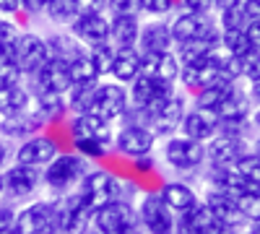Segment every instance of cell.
<instances>
[{
  "label": "cell",
  "mask_w": 260,
  "mask_h": 234,
  "mask_svg": "<svg viewBox=\"0 0 260 234\" xmlns=\"http://www.w3.org/2000/svg\"><path fill=\"white\" fill-rule=\"evenodd\" d=\"M86 234H99V231H91V229H89V231H86Z\"/></svg>",
  "instance_id": "91938a15"
},
{
  "label": "cell",
  "mask_w": 260,
  "mask_h": 234,
  "mask_svg": "<svg viewBox=\"0 0 260 234\" xmlns=\"http://www.w3.org/2000/svg\"><path fill=\"white\" fill-rule=\"evenodd\" d=\"M138 37H141L138 16H112L110 18V45L115 50L138 47Z\"/></svg>",
  "instance_id": "603a6c76"
},
{
  "label": "cell",
  "mask_w": 260,
  "mask_h": 234,
  "mask_svg": "<svg viewBox=\"0 0 260 234\" xmlns=\"http://www.w3.org/2000/svg\"><path fill=\"white\" fill-rule=\"evenodd\" d=\"M175 0H141V13H148V16H164L172 11Z\"/></svg>",
  "instance_id": "7bdbcfd3"
},
{
  "label": "cell",
  "mask_w": 260,
  "mask_h": 234,
  "mask_svg": "<svg viewBox=\"0 0 260 234\" xmlns=\"http://www.w3.org/2000/svg\"><path fill=\"white\" fill-rule=\"evenodd\" d=\"M250 96L260 104V81H255V83H250Z\"/></svg>",
  "instance_id": "db71d44e"
},
{
  "label": "cell",
  "mask_w": 260,
  "mask_h": 234,
  "mask_svg": "<svg viewBox=\"0 0 260 234\" xmlns=\"http://www.w3.org/2000/svg\"><path fill=\"white\" fill-rule=\"evenodd\" d=\"M221 78H232L226 71H221L219 65H213L208 60H192V62H180V81L187 89L201 91L211 83L221 81Z\"/></svg>",
  "instance_id": "d6986e66"
},
{
  "label": "cell",
  "mask_w": 260,
  "mask_h": 234,
  "mask_svg": "<svg viewBox=\"0 0 260 234\" xmlns=\"http://www.w3.org/2000/svg\"><path fill=\"white\" fill-rule=\"evenodd\" d=\"M234 86H237V81H234V78H221V81L211 83V86H206V89H201V91H195V107L216 112V110L221 107V102L229 96V91H232Z\"/></svg>",
  "instance_id": "4dcf8cb0"
},
{
  "label": "cell",
  "mask_w": 260,
  "mask_h": 234,
  "mask_svg": "<svg viewBox=\"0 0 260 234\" xmlns=\"http://www.w3.org/2000/svg\"><path fill=\"white\" fill-rule=\"evenodd\" d=\"M115 146L120 154L130 159H141V156H151L156 146V136L146 125H122L115 133Z\"/></svg>",
  "instance_id": "4fadbf2b"
},
{
  "label": "cell",
  "mask_w": 260,
  "mask_h": 234,
  "mask_svg": "<svg viewBox=\"0 0 260 234\" xmlns=\"http://www.w3.org/2000/svg\"><path fill=\"white\" fill-rule=\"evenodd\" d=\"M21 11V0H0V13H16Z\"/></svg>",
  "instance_id": "f907efd6"
},
{
  "label": "cell",
  "mask_w": 260,
  "mask_h": 234,
  "mask_svg": "<svg viewBox=\"0 0 260 234\" xmlns=\"http://www.w3.org/2000/svg\"><path fill=\"white\" fill-rule=\"evenodd\" d=\"M138 226V211L130 200H112L91 214V231L99 234H130Z\"/></svg>",
  "instance_id": "5b68a950"
},
{
  "label": "cell",
  "mask_w": 260,
  "mask_h": 234,
  "mask_svg": "<svg viewBox=\"0 0 260 234\" xmlns=\"http://www.w3.org/2000/svg\"><path fill=\"white\" fill-rule=\"evenodd\" d=\"M24 73H21L13 47H3L0 50V86H18Z\"/></svg>",
  "instance_id": "836d02e7"
},
{
  "label": "cell",
  "mask_w": 260,
  "mask_h": 234,
  "mask_svg": "<svg viewBox=\"0 0 260 234\" xmlns=\"http://www.w3.org/2000/svg\"><path fill=\"white\" fill-rule=\"evenodd\" d=\"M164 161L177 172H195L206 164V143L185 136H172L164 143Z\"/></svg>",
  "instance_id": "52a82bcc"
},
{
  "label": "cell",
  "mask_w": 260,
  "mask_h": 234,
  "mask_svg": "<svg viewBox=\"0 0 260 234\" xmlns=\"http://www.w3.org/2000/svg\"><path fill=\"white\" fill-rule=\"evenodd\" d=\"M0 234H18V231H16V229L11 226V229H6V231H0Z\"/></svg>",
  "instance_id": "680465c9"
},
{
  "label": "cell",
  "mask_w": 260,
  "mask_h": 234,
  "mask_svg": "<svg viewBox=\"0 0 260 234\" xmlns=\"http://www.w3.org/2000/svg\"><path fill=\"white\" fill-rule=\"evenodd\" d=\"M216 115H219V120H250V96L234 86L221 102V107L216 110Z\"/></svg>",
  "instance_id": "1f68e13d"
},
{
  "label": "cell",
  "mask_w": 260,
  "mask_h": 234,
  "mask_svg": "<svg viewBox=\"0 0 260 234\" xmlns=\"http://www.w3.org/2000/svg\"><path fill=\"white\" fill-rule=\"evenodd\" d=\"M221 45H224L234 57H242V55L252 52L250 39L245 37V31H242V29H237V31H221Z\"/></svg>",
  "instance_id": "f35d334b"
},
{
  "label": "cell",
  "mask_w": 260,
  "mask_h": 234,
  "mask_svg": "<svg viewBox=\"0 0 260 234\" xmlns=\"http://www.w3.org/2000/svg\"><path fill=\"white\" fill-rule=\"evenodd\" d=\"M8 156H11V151H8V143H6V141H0V172H3V166H6Z\"/></svg>",
  "instance_id": "f5cc1de1"
},
{
  "label": "cell",
  "mask_w": 260,
  "mask_h": 234,
  "mask_svg": "<svg viewBox=\"0 0 260 234\" xmlns=\"http://www.w3.org/2000/svg\"><path fill=\"white\" fill-rule=\"evenodd\" d=\"M86 175H89V159H83L76 151L73 154H57L42 169V185H47L57 195H65L73 187H78Z\"/></svg>",
  "instance_id": "7a4b0ae2"
},
{
  "label": "cell",
  "mask_w": 260,
  "mask_h": 234,
  "mask_svg": "<svg viewBox=\"0 0 260 234\" xmlns=\"http://www.w3.org/2000/svg\"><path fill=\"white\" fill-rule=\"evenodd\" d=\"M252 154H257V156H260V138L252 143Z\"/></svg>",
  "instance_id": "11a10c76"
},
{
  "label": "cell",
  "mask_w": 260,
  "mask_h": 234,
  "mask_svg": "<svg viewBox=\"0 0 260 234\" xmlns=\"http://www.w3.org/2000/svg\"><path fill=\"white\" fill-rule=\"evenodd\" d=\"M237 29H245V16L240 8H229L221 11L219 16V31H237Z\"/></svg>",
  "instance_id": "60d3db41"
},
{
  "label": "cell",
  "mask_w": 260,
  "mask_h": 234,
  "mask_svg": "<svg viewBox=\"0 0 260 234\" xmlns=\"http://www.w3.org/2000/svg\"><path fill=\"white\" fill-rule=\"evenodd\" d=\"M240 11L245 16V24L247 21H260V0H242Z\"/></svg>",
  "instance_id": "f6af8a7d"
},
{
  "label": "cell",
  "mask_w": 260,
  "mask_h": 234,
  "mask_svg": "<svg viewBox=\"0 0 260 234\" xmlns=\"http://www.w3.org/2000/svg\"><path fill=\"white\" fill-rule=\"evenodd\" d=\"M136 211H138V224L148 234H175L177 216L159 193H146Z\"/></svg>",
  "instance_id": "8992f818"
},
{
  "label": "cell",
  "mask_w": 260,
  "mask_h": 234,
  "mask_svg": "<svg viewBox=\"0 0 260 234\" xmlns=\"http://www.w3.org/2000/svg\"><path fill=\"white\" fill-rule=\"evenodd\" d=\"M42 125H45V120L34 110H29V112L11 115V117L0 120V136L3 138H31L42 130Z\"/></svg>",
  "instance_id": "d4e9b609"
},
{
  "label": "cell",
  "mask_w": 260,
  "mask_h": 234,
  "mask_svg": "<svg viewBox=\"0 0 260 234\" xmlns=\"http://www.w3.org/2000/svg\"><path fill=\"white\" fill-rule=\"evenodd\" d=\"M130 234H148V231H146V229H143V226H141V224H138V226H136V229H133V231H130Z\"/></svg>",
  "instance_id": "9f6ffc18"
},
{
  "label": "cell",
  "mask_w": 260,
  "mask_h": 234,
  "mask_svg": "<svg viewBox=\"0 0 260 234\" xmlns=\"http://www.w3.org/2000/svg\"><path fill=\"white\" fill-rule=\"evenodd\" d=\"M182 6H185V11H190V13H211L213 0H182Z\"/></svg>",
  "instance_id": "bcb514c9"
},
{
  "label": "cell",
  "mask_w": 260,
  "mask_h": 234,
  "mask_svg": "<svg viewBox=\"0 0 260 234\" xmlns=\"http://www.w3.org/2000/svg\"><path fill=\"white\" fill-rule=\"evenodd\" d=\"M242 0H213V8L219 11H229V8H240Z\"/></svg>",
  "instance_id": "816d5d0a"
},
{
  "label": "cell",
  "mask_w": 260,
  "mask_h": 234,
  "mask_svg": "<svg viewBox=\"0 0 260 234\" xmlns=\"http://www.w3.org/2000/svg\"><path fill=\"white\" fill-rule=\"evenodd\" d=\"M71 143L76 154L83 159H104L110 146L115 143V127L110 120L96 117L91 112L76 115L71 120Z\"/></svg>",
  "instance_id": "6da1fadb"
},
{
  "label": "cell",
  "mask_w": 260,
  "mask_h": 234,
  "mask_svg": "<svg viewBox=\"0 0 260 234\" xmlns=\"http://www.w3.org/2000/svg\"><path fill=\"white\" fill-rule=\"evenodd\" d=\"M130 104H136V107H143V110H151L156 107V104L167 102L169 96H175V86L172 83H164L159 78H151L146 73H141L133 83H130Z\"/></svg>",
  "instance_id": "7c38bea8"
},
{
  "label": "cell",
  "mask_w": 260,
  "mask_h": 234,
  "mask_svg": "<svg viewBox=\"0 0 260 234\" xmlns=\"http://www.w3.org/2000/svg\"><path fill=\"white\" fill-rule=\"evenodd\" d=\"M237 208L242 211V216L247 221H260V187H247L242 193L234 195Z\"/></svg>",
  "instance_id": "8d00e7d4"
},
{
  "label": "cell",
  "mask_w": 260,
  "mask_h": 234,
  "mask_svg": "<svg viewBox=\"0 0 260 234\" xmlns=\"http://www.w3.org/2000/svg\"><path fill=\"white\" fill-rule=\"evenodd\" d=\"M57 154H60V146L50 136L37 133V136L26 138L24 143L16 148L13 159H16V164H26V166H34V169H45Z\"/></svg>",
  "instance_id": "5bb4252c"
},
{
  "label": "cell",
  "mask_w": 260,
  "mask_h": 234,
  "mask_svg": "<svg viewBox=\"0 0 260 234\" xmlns=\"http://www.w3.org/2000/svg\"><path fill=\"white\" fill-rule=\"evenodd\" d=\"M47 6H50V0H21V8H24L26 13H31V16L47 13Z\"/></svg>",
  "instance_id": "c3c4849f"
},
{
  "label": "cell",
  "mask_w": 260,
  "mask_h": 234,
  "mask_svg": "<svg viewBox=\"0 0 260 234\" xmlns=\"http://www.w3.org/2000/svg\"><path fill=\"white\" fill-rule=\"evenodd\" d=\"M6 193V182H3V172H0V195Z\"/></svg>",
  "instance_id": "6f0895ef"
},
{
  "label": "cell",
  "mask_w": 260,
  "mask_h": 234,
  "mask_svg": "<svg viewBox=\"0 0 260 234\" xmlns=\"http://www.w3.org/2000/svg\"><path fill=\"white\" fill-rule=\"evenodd\" d=\"M13 229L18 234H57L55 219H52V203L37 200V203H29L21 211H16Z\"/></svg>",
  "instance_id": "8fae6325"
},
{
  "label": "cell",
  "mask_w": 260,
  "mask_h": 234,
  "mask_svg": "<svg viewBox=\"0 0 260 234\" xmlns=\"http://www.w3.org/2000/svg\"><path fill=\"white\" fill-rule=\"evenodd\" d=\"M169 29H172V37H175V47L177 45H185V42H192V39H201V37H208V34L219 31L208 13H190V11L180 13L169 24Z\"/></svg>",
  "instance_id": "ac0fdd59"
},
{
  "label": "cell",
  "mask_w": 260,
  "mask_h": 234,
  "mask_svg": "<svg viewBox=\"0 0 260 234\" xmlns=\"http://www.w3.org/2000/svg\"><path fill=\"white\" fill-rule=\"evenodd\" d=\"M96 86L99 83H73L65 94V102H68V112L73 115H83L89 112L91 102H94V94H96Z\"/></svg>",
  "instance_id": "d6a6232c"
},
{
  "label": "cell",
  "mask_w": 260,
  "mask_h": 234,
  "mask_svg": "<svg viewBox=\"0 0 260 234\" xmlns=\"http://www.w3.org/2000/svg\"><path fill=\"white\" fill-rule=\"evenodd\" d=\"M172 47H175V37H172L169 24L151 21V24L141 26L138 47H136L141 55H161V52H172Z\"/></svg>",
  "instance_id": "7402d4cb"
},
{
  "label": "cell",
  "mask_w": 260,
  "mask_h": 234,
  "mask_svg": "<svg viewBox=\"0 0 260 234\" xmlns=\"http://www.w3.org/2000/svg\"><path fill=\"white\" fill-rule=\"evenodd\" d=\"M71 34L89 47H99L110 42V18L104 13H78L71 21Z\"/></svg>",
  "instance_id": "9a60e30c"
},
{
  "label": "cell",
  "mask_w": 260,
  "mask_h": 234,
  "mask_svg": "<svg viewBox=\"0 0 260 234\" xmlns=\"http://www.w3.org/2000/svg\"><path fill=\"white\" fill-rule=\"evenodd\" d=\"M52 203V219L57 234H86L91 229V214L94 211L83 203L78 193L57 195Z\"/></svg>",
  "instance_id": "3957f363"
},
{
  "label": "cell",
  "mask_w": 260,
  "mask_h": 234,
  "mask_svg": "<svg viewBox=\"0 0 260 234\" xmlns=\"http://www.w3.org/2000/svg\"><path fill=\"white\" fill-rule=\"evenodd\" d=\"M115 55H117V50L110 45V42H107V45H99V47H91V50H89V57L94 60V65H96L99 76H107V73L112 71Z\"/></svg>",
  "instance_id": "ab89813d"
},
{
  "label": "cell",
  "mask_w": 260,
  "mask_h": 234,
  "mask_svg": "<svg viewBox=\"0 0 260 234\" xmlns=\"http://www.w3.org/2000/svg\"><path fill=\"white\" fill-rule=\"evenodd\" d=\"M13 55L16 62L24 76H37L45 62L50 60V50H47V39H42L39 34H29V31H21L16 45H13Z\"/></svg>",
  "instance_id": "9c48e42d"
},
{
  "label": "cell",
  "mask_w": 260,
  "mask_h": 234,
  "mask_svg": "<svg viewBox=\"0 0 260 234\" xmlns=\"http://www.w3.org/2000/svg\"><path fill=\"white\" fill-rule=\"evenodd\" d=\"M127 107H130V94H127V89L122 86V83H117V81L102 83L99 81L89 112L96 115V117H104V120L115 122L117 117H122V112Z\"/></svg>",
  "instance_id": "30bf717a"
},
{
  "label": "cell",
  "mask_w": 260,
  "mask_h": 234,
  "mask_svg": "<svg viewBox=\"0 0 260 234\" xmlns=\"http://www.w3.org/2000/svg\"><path fill=\"white\" fill-rule=\"evenodd\" d=\"M107 8L115 16H136L141 11V0H107Z\"/></svg>",
  "instance_id": "b9f144b4"
},
{
  "label": "cell",
  "mask_w": 260,
  "mask_h": 234,
  "mask_svg": "<svg viewBox=\"0 0 260 234\" xmlns=\"http://www.w3.org/2000/svg\"><path fill=\"white\" fill-rule=\"evenodd\" d=\"M71 78H73V83H99V71H96V65H94V60L89 57V52L86 55H81L78 60H73L71 62Z\"/></svg>",
  "instance_id": "d590c367"
},
{
  "label": "cell",
  "mask_w": 260,
  "mask_h": 234,
  "mask_svg": "<svg viewBox=\"0 0 260 234\" xmlns=\"http://www.w3.org/2000/svg\"><path fill=\"white\" fill-rule=\"evenodd\" d=\"M47 16L52 21H57V24H71V21L78 16V3L76 0H50Z\"/></svg>",
  "instance_id": "74e56055"
},
{
  "label": "cell",
  "mask_w": 260,
  "mask_h": 234,
  "mask_svg": "<svg viewBox=\"0 0 260 234\" xmlns=\"http://www.w3.org/2000/svg\"><path fill=\"white\" fill-rule=\"evenodd\" d=\"M185 120V102L182 96H169L167 102L156 104V107L146 110V127L156 138H172L177 136V130L182 127Z\"/></svg>",
  "instance_id": "ba28073f"
},
{
  "label": "cell",
  "mask_w": 260,
  "mask_h": 234,
  "mask_svg": "<svg viewBox=\"0 0 260 234\" xmlns=\"http://www.w3.org/2000/svg\"><path fill=\"white\" fill-rule=\"evenodd\" d=\"M232 169L242 177L245 190H247V187H260V156H257V154L250 151L247 156H242L240 161H237Z\"/></svg>",
  "instance_id": "e575fe53"
},
{
  "label": "cell",
  "mask_w": 260,
  "mask_h": 234,
  "mask_svg": "<svg viewBox=\"0 0 260 234\" xmlns=\"http://www.w3.org/2000/svg\"><path fill=\"white\" fill-rule=\"evenodd\" d=\"M180 130H182L185 138H192L198 143H208L211 138L219 136V115L211 112V110L195 107V110L185 112V120H182Z\"/></svg>",
  "instance_id": "ffe728a7"
},
{
  "label": "cell",
  "mask_w": 260,
  "mask_h": 234,
  "mask_svg": "<svg viewBox=\"0 0 260 234\" xmlns=\"http://www.w3.org/2000/svg\"><path fill=\"white\" fill-rule=\"evenodd\" d=\"M3 182H6V193L16 200H24L31 198L39 185H42V169L26 166V164H11L6 172H3Z\"/></svg>",
  "instance_id": "e0dca14e"
},
{
  "label": "cell",
  "mask_w": 260,
  "mask_h": 234,
  "mask_svg": "<svg viewBox=\"0 0 260 234\" xmlns=\"http://www.w3.org/2000/svg\"><path fill=\"white\" fill-rule=\"evenodd\" d=\"M159 195L164 198V203H167L172 211H175V216L187 214V211H192L195 206L201 203L198 193H195L187 182H167V185H161Z\"/></svg>",
  "instance_id": "cb8c5ba5"
},
{
  "label": "cell",
  "mask_w": 260,
  "mask_h": 234,
  "mask_svg": "<svg viewBox=\"0 0 260 234\" xmlns=\"http://www.w3.org/2000/svg\"><path fill=\"white\" fill-rule=\"evenodd\" d=\"M141 73H146L151 78H159V81L172 83V86H175V81L180 78V60H177V55H172V52L143 55Z\"/></svg>",
  "instance_id": "484cf974"
},
{
  "label": "cell",
  "mask_w": 260,
  "mask_h": 234,
  "mask_svg": "<svg viewBox=\"0 0 260 234\" xmlns=\"http://www.w3.org/2000/svg\"><path fill=\"white\" fill-rule=\"evenodd\" d=\"M76 193L83 198V203L91 211L112 203V200H127L125 198V185L112 172H104V169H89V175L81 180Z\"/></svg>",
  "instance_id": "277c9868"
},
{
  "label": "cell",
  "mask_w": 260,
  "mask_h": 234,
  "mask_svg": "<svg viewBox=\"0 0 260 234\" xmlns=\"http://www.w3.org/2000/svg\"><path fill=\"white\" fill-rule=\"evenodd\" d=\"M31 110L45 120V122H55L68 115V102L62 94H50V91H34L31 94Z\"/></svg>",
  "instance_id": "83f0119b"
},
{
  "label": "cell",
  "mask_w": 260,
  "mask_h": 234,
  "mask_svg": "<svg viewBox=\"0 0 260 234\" xmlns=\"http://www.w3.org/2000/svg\"><path fill=\"white\" fill-rule=\"evenodd\" d=\"M242 31H245V37L250 39V47L260 52V21H247Z\"/></svg>",
  "instance_id": "ee69618b"
},
{
  "label": "cell",
  "mask_w": 260,
  "mask_h": 234,
  "mask_svg": "<svg viewBox=\"0 0 260 234\" xmlns=\"http://www.w3.org/2000/svg\"><path fill=\"white\" fill-rule=\"evenodd\" d=\"M250 154V146L245 138H234V136H216L206 146V161L211 166H234L242 156Z\"/></svg>",
  "instance_id": "2e32d148"
},
{
  "label": "cell",
  "mask_w": 260,
  "mask_h": 234,
  "mask_svg": "<svg viewBox=\"0 0 260 234\" xmlns=\"http://www.w3.org/2000/svg\"><path fill=\"white\" fill-rule=\"evenodd\" d=\"M141 65H143V55H141L136 47L117 50L110 76H112L117 83H122V86H130V83L141 76Z\"/></svg>",
  "instance_id": "4316f807"
},
{
  "label": "cell",
  "mask_w": 260,
  "mask_h": 234,
  "mask_svg": "<svg viewBox=\"0 0 260 234\" xmlns=\"http://www.w3.org/2000/svg\"><path fill=\"white\" fill-rule=\"evenodd\" d=\"M31 110V91L18 86H0V117H11Z\"/></svg>",
  "instance_id": "f1b7e54d"
},
{
  "label": "cell",
  "mask_w": 260,
  "mask_h": 234,
  "mask_svg": "<svg viewBox=\"0 0 260 234\" xmlns=\"http://www.w3.org/2000/svg\"><path fill=\"white\" fill-rule=\"evenodd\" d=\"M34 78V91H50V94H68V89L73 86V78H71V68L60 60H47L45 68H42Z\"/></svg>",
  "instance_id": "44dd1931"
},
{
  "label": "cell",
  "mask_w": 260,
  "mask_h": 234,
  "mask_svg": "<svg viewBox=\"0 0 260 234\" xmlns=\"http://www.w3.org/2000/svg\"><path fill=\"white\" fill-rule=\"evenodd\" d=\"M47 50H50L52 60H60V62H65V65H71L73 60L86 55L83 45L73 34H52V37H47Z\"/></svg>",
  "instance_id": "f546056e"
},
{
  "label": "cell",
  "mask_w": 260,
  "mask_h": 234,
  "mask_svg": "<svg viewBox=\"0 0 260 234\" xmlns=\"http://www.w3.org/2000/svg\"><path fill=\"white\" fill-rule=\"evenodd\" d=\"M13 219H16V211L8 203H3V206H0V231L11 229L13 226Z\"/></svg>",
  "instance_id": "681fc988"
},
{
  "label": "cell",
  "mask_w": 260,
  "mask_h": 234,
  "mask_svg": "<svg viewBox=\"0 0 260 234\" xmlns=\"http://www.w3.org/2000/svg\"><path fill=\"white\" fill-rule=\"evenodd\" d=\"M78 13H102L107 8V0H76Z\"/></svg>",
  "instance_id": "7dc6e473"
}]
</instances>
